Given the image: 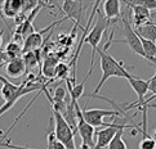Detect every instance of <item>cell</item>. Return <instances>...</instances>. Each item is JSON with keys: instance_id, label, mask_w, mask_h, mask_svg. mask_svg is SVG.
<instances>
[{"instance_id": "cell-1", "label": "cell", "mask_w": 156, "mask_h": 149, "mask_svg": "<svg viewBox=\"0 0 156 149\" xmlns=\"http://www.w3.org/2000/svg\"><path fill=\"white\" fill-rule=\"evenodd\" d=\"M97 53L99 54V59H101V69H102V76L99 80L98 85L96 86V89L92 94L97 95V93L101 90V87L105 85V82L111 77H124V79H129L132 76L124 67V63L116 60L111 54L107 52H105L103 49L98 48Z\"/></svg>"}, {"instance_id": "cell-2", "label": "cell", "mask_w": 156, "mask_h": 149, "mask_svg": "<svg viewBox=\"0 0 156 149\" xmlns=\"http://www.w3.org/2000/svg\"><path fill=\"white\" fill-rule=\"evenodd\" d=\"M110 22L105 18V15H101V12L97 13V19L94 21L93 29L88 32V35L85 37V42L89 44L92 48V60H90V72L93 71L94 62H96V53L99 48V42L102 40V36L106 32V30L108 29Z\"/></svg>"}, {"instance_id": "cell-3", "label": "cell", "mask_w": 156, "mask_h": 149, "mask_svg": "<svg viewBox=\"0 0 156 149\" xmlns=\"http://www.w3.org/2000/svg\"><path fill=\"white\" fill-rule=\"evenodd\" d=\"M132 121V118H128L126 116H118L115 117V121L111 124L108 127H105L96 131V147L94 149H105L110 145L111 140L114 139L116 132L121 129L128 127L126 122Z\"/></svg>"}, {"instance_id": "cell-4", "label": "cell", "mask_w": 156, "mask_h": 149, "mask_svg": "<svg viewBox=\"0 0 156 149\" xmlns=\"http://www.w3.org/2000/svg\"><path fill=\"white\" fill-rule=\"evenodd\" d=\"M54 118V132L57 139L65 145L66 149H77L75 144V132L67 124V121L59 112L53 111Z\"/></svg>"}, {"instance_id": "cell-5", "label": "cell", "mask_w": 156, "mask_h": 149, "mask_svg": "<svg viewBox=\"0 0 156 149\" xmlns=\"http://www.w3.org/2000/svg\"><path fill=\"white\" fill-rule=\"evenodd\" d=\"M118 116H126L122 114L116 109H99V108H93V109H83V117L89 125H92L94 129H99L102 127H108L111 124H106L103 122L105 117H118Z\"/></svg>"}, {"instance_id": "cell-6", "label": "cell", "mask_w": 156, "mask_h": 149, "mask_svg": "<svg viewBox=\"0 0 156 149\" xmlns=\"http://www.w3.org/2000/svg\"><path fill=\"white\" fill-rule=\"evenodd\" d=\"M122 22V32H124V39H120V40H114V42H125L128 44L133 52L136 54H138L139 57H142L146 59V56H144V52H143V48H142V41H141V37H139L136 31H134V27L132 26L130 21L125 18V17H121L120 19Z\"/></svg>"}, {"instance_id": "cell-7", "label": "cell", "mask_w": 156, "mask_h": 149, "mask_svg": "<svg viewBox=\"0 0 156 149\" xmlns=\"http://www.w3.org/2000/svg\"><path fill=\"white\" fill-rule=\"evenodd\" d=\"M76 114H77V132L80 134L81 145H87L90 149L96 147V129L89 125L83 117V109H80L79 103L75 104Z\"/></svg>"}, {"instance_id": "cell-8", "label": "cell", "mask_w": 156, "mask_h": 149, "mask_svg": "<svg viewBox=\"0 0 156 149\" xmlns=\"http://www.w3.org/2000/svg\"><path fill=\"white\" fill-rule=\"evenodd\" d=\"M62 10L66 14V19H71L75 23V29L80 26L81 21V13L84 9V3L85 2H77V0H65L62 2ZM81 27V26H80Z\"/></svg>"}, {"instance_id": "cell-9", "label": "cell", "mask_w": 156, "mask_h": 149, "mask_svg": "<svg viewBox=\"0 0 156 149\" xmlns=\"http://www.w3.org/2000/svg\"><path fill=\"white\" fill-rule=\"evenodd\" d=\"M122 3H125L128 5V8H130L133 10V23H134V29L152 22L151 12H150L147 8H144L143 5L134 4L132 2H122Z\"/></svg>"}, {"instance_id": "cell-10", "label": "cell", "mask_w": 156, "mask_h": 149, "mask_svg": "<svg viewBox=\"0 0 156 149\" xmlns=\"http://www.w3.org/2000/svg\"><path fill=\"white\" fill-rule=\"evenodd\" d=\"M103 12L105 18L110 23H118V21L121 19V2L119 0H106L103 2Z\"/></svg>"}, {"instance_id": "cell-11", "label": "cell", "mask_w": 156, "mask_h": 149, "mask_svg": "<svg viewBox=\"0 0 156 149\" xmlns=\"http://www.w3.org/2000/svg\"><path fill=\"white\" fill-rule=\"evenodd\" d=\"M5 72H7V76H9V77L23 76L27 72V69H26V66H25V62H23V59H22V57L7 63V66H5Z\"/></svg>"}, {"instance_id": "cell-12", "label": "cell", "mask_w": 156, "mask_h": 149, "mask_svg": "<svg viewBox=\"0 0 156 149\" xmlns=\"http://www.w3.org/2000/svg\"><path fill=\"white\" fill-rule=\"evenodd\" d=\"M134 31L141 39L156 42V23L155 22H150L147 25L137 27V29H134Z\"/></svg>"}, {"instance_id": "cell-13", "label": "cell", "mask_w": 156, "mask_h": 149, "mask_svg": "<svg viewBox=\"0 0 156 149\" xmlns=\"http://www.w3.org/2000/svg\"><path fill=\"white\" fill-rule=\"evenodd\" d=\"M57 59L53 58V57H47L43 63V67H41V75L45 77L47 80H54L55 77V68H57Z\"/></svg>"}, {"instance_id": "cell-14", "label": "cell", "mask_w": 156, "mask_h": 149, "mask_svg": "<svg viewBox=\"0 0 156 149\" xmlns=\"http://www.w3.org/2000/svg\"><path fill=\"white\" fill-rule=\"evenodd\" d=\"M22 59H23L25 66H26V69H27V72H29L30 69L35 68L37 64H40V59H41L40 50L25 53L23 56H22Z\"/></svg>"}, {"instance_id": "cell-15", "label": "cell", "mask_w": 156, "mask_h": 149, "mask_svg": "<svg viewBox=\"0 0 156 149\" xmlns=\"http://www.w3.org/2000/svg\"><path fill=\"white\" fill-rule=\"evenodd\" d=\"M52 98H53V103H65V102L70 103L71 102L70 94L66 91L65 86H62V85H59V86L55 87V89H54V94H53Z\"/></svg>"}, {"instance_id": "cell-16", "label": "cell", "mask_w": 156, "mask_h": 149, "mask_svg": "<svg viewBox=\"0 0 156 149\" xmlns=\"http://www.w3.org/2000/svg\"><path fill=\"white\" fill-rule=\"evenodd\" d=\"M122 134H124V129H121L116 132V135L114 136V139L111 140L107 149H128L126 143L122 139Z\"/></svg>"}, {"instance_id": "cell-17", "label": "cell", "mask_w": 156, "mask_h": 149, "mask_svg": "<svg viewBox=\"0 0 156 149\" xmlns=\"http://www.w3.org/2000/svg\"><path fill=\"white\" fill-rule=\"evenodd\" d=\"M70 75V66L66 63H58L57 68H55V77H58L61 80H67Z\"/></svg>"}, {"instance_id": "cell-18", "label": "cell", "mask_w": 156, "mask_h": 149, "mask_svg": "<svg viewBox=\"0 0 156 149\" xmlns=\"http://www.w3.org/2000/svg\"><path fill=\"white\" fill-rule=\"evenodd\" d=\"M5 52L9 53V54H13V56L18 57V58H21V54H23V46L20 45V44H17V42L10 41V42H8L7 48H5Z\"/></svg>"}, {"instance_id": "cell-19", "label": "cell", "mask_w": 156, "mask_h": 149, "mask_svg": "<svg viewBox=\"0 0 156 149\" xmlns=\"http://www.w3.org/2000/svg\"><path fill=\"white\" fill-rule=\"evenodd\" d=\"M148 93L151 94V97L147 98L146 100L148 104H151V102L156 98V64H155V75L148 80Z\"/></svg>"}, {"instance_id": "cell-20", "label": "cell", "mask_w": 156, "mask_h": 149, "mask_svg": "<svg viewBox=\"0 0 156 149\" xmlns=\"http://www.w3.org/2000/svg\"><path fill=\"white\" fill-rule=\"evenodd\" d=\"M139 149H156V143L152 136H143V139L139 141Z\"/></svg>"}, {"instance_id": "cell-21", "label": "cell", "mask_w": 156, "mask_h": 149, "mask_svg": "<svg viewBox=\"0 0 156 149\" xmlns=\"http://www.w3.org/2000/svg\"><path fill=\"white\" fill-rule=\"evenodd\" d=\"M132 3L143 5V7L147 8L150 12H151V10H156V0H133Z\"/></svg>"}, {"instance_id": "cell-22", "label": "cell", "mask_w": 156, "mask_h": 149, "mask_svg": "<svg viewBox=\"0 0 156 149\" xmlns=\"http://www.w3.org/2000/svg\"><path fill=\"white\" fill-rule=\"evenodd\" d=\"M3 44V31H0V46Z\"/></svg>"}, {"instance_id": "cell-23", "label": "cell", "mask_w": 156, "mask_h": 149, "mask_svg": "<svg viewBox=\"0 0 156 149\" xmlns=\"http://www.w3.org/2000/svg\"><path fill=\"white\" fill-rule=\"evenodd\" d=\"M152 139L155 140V143H156V129L154 130V132H152Z\"/></svg>"}, {"instance_id": "cell-24", "label": "cell", "mask_w": 156, "mask_h": 149, "mask_svg": "<svg viewBox=\"0 0 156 149\" xmlns=\"http://www.w3.org/2000/svg\"><path fill=\"white\" fill-rule=\"evenodd\" d=\"M2 135H3V131H2V130H0V137H3Z\"/></svg>"}, {"instance_id": "cell-25", "label": "cell", "mask_w": 156, "mask_h": 149, "mask_svg": "<svg viewBox=\"0 0 156 149\" xmlns=\"http://www.w3.org/2000/svg\"><path fill=\"white\" fill-rule=\"evenodd\" d=\"M0 97H2V86H0Z\"/></svg>"}]
</instances>
